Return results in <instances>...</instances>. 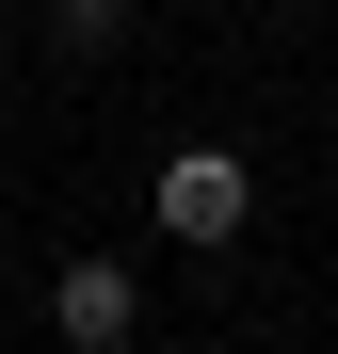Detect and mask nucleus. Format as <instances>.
<instances>
[{"instance_id":"f257e3e1","label":"nucleus","mask_w":338,"mask_h":354,"mask_svg":"<svg viewBox=\"0 0 338 354\" xmlns=\"http://www.w3.org/2000/svg\"><path fill=\"white\" fill-rule=\"evenodd\" d=\"M242 225H258L242 145H178V161H161V242H242Z\"/></svg>"},{"instance_id":"7ed1b4c3","label":"nucleus","mask_w":338,"mask_h":354,"mask_svg":"<svg viewBox=\"0 0 338 354\" xmlns=\"http://www.w3.org/2000/svg\"><path fill=\"white\" fill-rule=\"evenodd\" d=\"M48 32H65V48H113V32H129V0H48Z\"/></svg>"},{"instance_id":"f03ea898","label":"nucleus","mask_w":338,"mask_h":354,"mask_svg":"<svg viewBox=\"0 0 338 354\" xmlns=\"http://www.w3.org/2000/svg\"><path fill=\"white\" fill-rule=\"evenodd\" d=\"M48 322H65L81 354H113V338L145 322V274H129V258H65V274H48Z\"/></svg>"}]
</instances>
